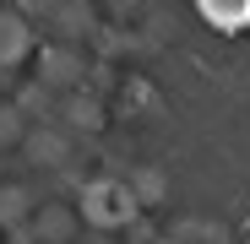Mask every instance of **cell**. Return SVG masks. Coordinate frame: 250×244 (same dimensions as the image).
<instances>
[{"mask_svg": "<svg viewBox=\"0 0 250 244\" xmlns=\"http://www.w3.org/2000/svg\"><path fill=\"white\" fill-rule=\"evenodd\" d=\"M196 11L218 33H245L250 27V0H196Z\"/></svg>", "mask_w": 250, "mask_h": 244, "instance_id": "obj_1", "label": "cell"}]
</instances>
